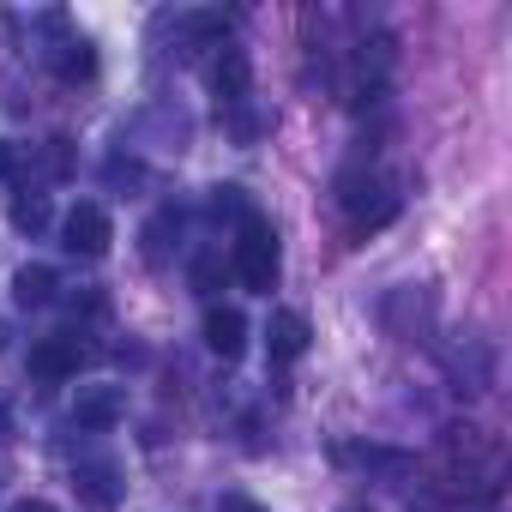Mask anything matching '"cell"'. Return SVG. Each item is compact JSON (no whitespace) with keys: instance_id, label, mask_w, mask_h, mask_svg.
<instances>
[{"instance_id":"1","label":"cell","mask_w":512,"mask_h":512,"mask_svg":"<svg viewBox=\"0 0 512 512\" xmlns=\"http://www.w3.org/2000/svg\"><path fill=\"white\" fill-rule=\"evenodd\" d=\"M235 278L253 290V296H272L278 290V272H284V253H278V229L260 217V211H247L241 229H235Z\"/></svg>"},{"instance_id":"2","label":"cell","mask_w":512,"mask_h":512,"mask_svg":"<svg viewBox=\"0 0 512 512\" xmlns=\"http://www.w3.org/2000/svg\"><path fill=\"white\" fill-rule=\"evenodd\" d=\"M109 241H115L109 211H103L97 199H79V205L67 211V247H73V253H85V260H103Z\"/></svg>"},{"instance_id":"3","label":"cell","mask_w":512,"mask_h":512,"mask_svg":"<svg viewBox=\"0 0 512 512\" xmlns=\"http://www.w3.org/2000/svg\"><path fill=\"white\" fill-rule=\"evenodd\" d=\"M338 199L350 205V235H374V229H386V223L398 217V193H386V187L344 181V193H338Z\"/></svg>"},{"instance_id":"4","label":"cell","mask_w":512,"mask_h":512,"mask_svg":"<svg viewBox=\"0 0 512 512\" xmlns=\"http://www.w3.org/2000/svg\"><path fill=\"white\" fill-rule=\"evenodd\" d=\"M79 368H85V344L79 338H43L31 350V374L37 380H73Z\"/></svg>"},{"instance_id":"5","label":"cell","mask_w":512,"mask_h":512,"mask_svg":"<svg viewBox=\"0 0 512 512\" xmlns=\"http://www.w3.org/2000/svg\"><path fill=\"white\" fill-rule=\"evenodd\" d=\"M308 320L302 314H290V308H278L272 314V326H266V344H272V362H302L308 356Z\"/></svg>"},{"instance_id":"6","label":"cell","mask_w":512,"mask_h":512,"mask_svg":"<svg viewBox=\"0 0 512 512\" xmlns=\"http://www.w3.org/2000/svg\"><path fill=\"white\" fill-rule=\"evenodd\" d=\"M205 344H211V356L235 362V356L247 350V320H241L235 308H211V314H205Z\"/></svg>"},{"instance_id":"7","label":"cell","mask_w":512,"mask_h":512,"mask_svg":"<svg viewBox=\"0 0 512 512\" xmlns=\"http://www.w3.org/2000/svg\"><path fill=\"white\" fill-rule=\"evenodd\" d=\"M121 410H127L121 386H91V392H79L73 422H79V428H109V422H121Z\"/></svg>"},{"instance_id":"8","label":"cell","mask_w":512,"mask_h":512,"mask_svg":"<svg viewBox=\"0 0 512 512\" xmlns=\"http://www.w3.org/2000/svg\"><path fill=\"white\" fill-rule=\"evenodd\" d=\"M211 85H217V97H223V103H241V97H247V55H241V49H223V61H217V73H211Z\"/></svg>"},{"instance_id":"9","label":"cell","mask_w":512,"mask_h":512,"mask_svg":"<svg viewBox=\"0 0 512 512\" xmlns=\"http://www.w3.org/2000/svg\"><path fill=\"white\" fill-rule=\"evenodd\" d=\"M79 488H85V500H91L97 512H115V500H121L115 470H103V464H85V470H79Z\"/></svg>"},{"instance_id":"10","label":"cell","mask_w":512,"mask_h":512,"mask_svg":"<svg viewBox=\"0 0 512 512\" xmlns=\"http://www.w3.org/2000/svg\"><path fill=\"white\" fill-rule=\"evenodd\" d=\"M49 290H55V272L49 266H25L19 272V302L31 308V302H49Z\"/></svg>"},{"instance_id":"11","label":"cell","mask_w":512,"mask_h":512,"mask_svg":"<svg viewBox=\"0 0 512 512\" xmlns=\"http://www.w3.org/2000/svg\"><path fill=\"white\" fill-rule=\"evenodd\" d=\"M13 223H19V229H43V223H49V199H43V193L13 199Z\"/></svg>"},{"instance_id":"12","label":"cell","mask_w":512,"mask_h":512,"mask_svg":"<svg viewBox=\"0 0 512 512\" xmlns=\"http://www.w3.org/2000/svg\"><path fill=\"white\" fill-rule=\"evenodd\" d=\"M97 73V55L85 49V43H73L67 55H61V79H91Z\"/></svg>"},{"instance_id":"13","label":"cell","mask_w":512,"mask_h":512,"mask_svg":"<svg viewBox=\"0 0 512 512\" xmlns=\"http://www.w3.org/2000/svg\"><path fill=\"white\" fill-rule=\"evenodd\" d=\"M193 284H199V290L217 284V260H211V253H199V260H193Z\"/></svg>"},{"instance_id":"14","label":"cell","mask_w":512,"mask_h":512,"mask_svg":"<svg viewBox=\"0 0 512 512\" xmlns=\"http://www.w3.org/2000/svg\"><path fill=\"white\" fill-rule=\"evenodd\" d=\"M217 512H260L253 500H241V494H229V500H217Z\"/></svg>"},{"instance_id":"15","label":"cell","mask_w":512,"mask_h":512,"mask_svg":"<svg viewBox=\"0 0 512 512\" xmlns=\"http://www.w3.org/2000/svg\"><path fill=\"white\" fill-rule=\"evenodd\" d=\"M13 169H19V151H13V145H0V181H7Z\"/></svg>"},{"instance_id":"16","label":"cell","mask_w":512,"mask_h":512,"mask_svg":"<svg viewBox=\"0 0 512 512\" xmlns=\"http://www.w3.org/2000/svg\"><path fill=\"white\" fill-rule=\"evenodd\" d=\"M13 512H55V506H49V500H19Z\"/></svg>"},{"instance_id":"17","label":"cell","mask_w":512,"mask_h":512,"mask_svg":"<svg viewBox=\"0 0 512 512\" xmlns=\"http://www.w3.org/2000/svg\"><path fill=\"white\" fill-rule=\"evenodd\" d=\"M0 434H7V404H0Z\"/></svg>"},{"instance_id":"18","label":"cell","mask_w":512,"mask_h":512,"mask_svg":"<svg viewBox=\"0 0 512 512\" xmlns=\"http://www.w3.org/2000/svg\"><path fill=\"white\" fill-rule=\"evenodd\" d=\"M350 512H368V506H350Z\"/></svg>"}]
</instances>
